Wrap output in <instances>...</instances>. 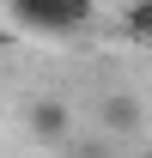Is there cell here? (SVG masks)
<instances>
[{
    "mask_svg": "<svg viewBox=\"0 0 152 158\" xmlns=\"http://www.w3.org/2000/svg\"><path fill=\"white\" fill-rule=\"evenodd\" d=\"M6 12L37 37H73V31L91 24L97 0H6Z\"/></svg>",
    "mask_w": 152,
    "mask_h": 158,
    "instance_id": "obj_1",
    "label": "cell"
},
{
    "mask_svg": "<svg viewBox=\"0 0 152 158\" xmlns=\"http://www.w3.org/2000/svg\"><path fill=\"white\" fill-rule=\"evenodd\" d=\"M146 158H152V152H146Z\"/></svg>",
    "mask_w": 152,
    "mask_h": 158,
    "instance_id": "obj_7",
    "label": "cell"
},
{
    "mask_svg": "<svg viewBox=\"0 0 152 158\" xmlns=\"http://www.w3.org/2000/svg\"><path fill=\"white\" fill-rule=\"evenodd\" d=\"M24 128H31L37 146H67V134H73V110H67L61 98H31Z\"/></svg>",
    "mask_w": 152,
    "mask_h": 158,
    "instance_id": "obj_2",
    "label": "cell"
},
{
    "mask_svg": "<svg viewBox=\"0 0 152 158\" xmlns=\"http://www.w3.org/2000/svg\"><path fill=\"white\" fill-rule=\"evenodd\" d=\"M0 6H6V0H0Z\"/></svg>",
    "mask_w": 152,
    "mask_h": 158,
    "instance_id": "obj_6",
    "label": "cell"
},
{
    "mask_svg": "<svg viewBox=\"0 0 152 158\" xmlns=\"http://www.w3.org/2000/svg\"><path fill=\"white\" fill-rule=\"evenodd\" d=\"M67 158H116V152H110V146H103V140H85V146H73V152H67Z\"/></svg>",
    "mask_w": 152,
    "mask_h": 158,
    "instance_id": "obj_5",
    "label": "cell"
},
{
    "mask_svg": "<svg viewBox=\"0 0 152 158\" xmlns=\"http://www.w3.org/2000/svg\"><path fill=\"white\" fill-rule=\"evenodd\" d=\"M97 122H103V134H134V128H140V98L110 91V98L97 103Z\"/></svg>",
    "mask_w": 152,
    "mask_h": 158,
    "instance_id": "obj_3",
    "label": "cell"
},
{
    "mask_svg": "<svg viewBox=\"0 0 152 158\" xmlns=\"http://www.w3.org/2000/svg\"><path fill=\"white\" fill-rule=\"evenodd\" d=\"M122 31L134 43H152V0H128L122 6Z\"/></svg>",
    "mask_w": 152,
    "mask_h": 158,
    "instance_id": "obj_4",
    "label": "cell"
}]
</instances>
